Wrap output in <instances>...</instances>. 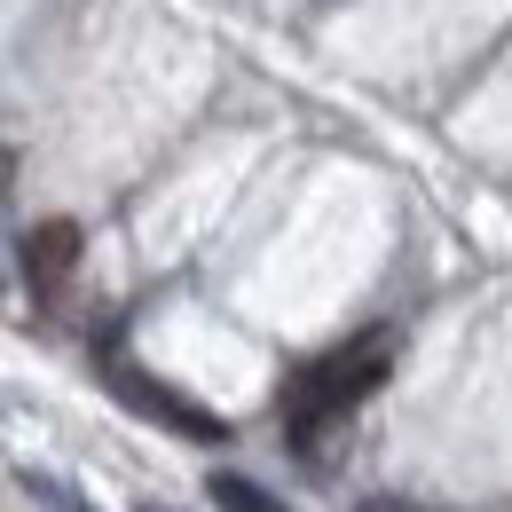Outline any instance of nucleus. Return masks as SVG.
Wrapping results in <instances>:
<instances>
[{"mask_svg":"<svg viewBox=\"0 0 512 512\" xmlns=\"http://www.w3.org/2000/svg\"><path fill=\"white\" fill-rule=\"evenodd\" d=\"M355 512H426V505H410V497H363Z\"/></svg>","mask_w":512,"mask_h":512,"instance_id":"5","label":"nucleus"},{"mask_svg":"<svg viewBox=\"0 0 512 512\" xmlns=\"http://www.w3.org/2000/svg\"><path fill=\"white\" fill-rule=\"evenodd\" d=\"M111 394H119L127 410H142V418H158V426H174L182 442H229V426H221L213 410H197L190 394H174V386L142 379L134 363H111Z\"/></svg>","mask_w":512,"mask_h":512,"instance_id":"2","label":"nucleus"},{"mask_svg":"<svg viewBox=\"0 0 512 512\" xmlns=\"http://www.w3.org/2000/svg\"><path fill=\"white\" fill-rule=\"evenodd\" d=\"M205 497H213L221 512H284L260 481H245V473H213V481H205Z\"/></svg>","mask_w":512,"mask_h":512,"instance_id":"4","label":"nucleus"},{"mask_svg":"<svg viewBox=\"0 0 512 512\" xmlns=\"http://www.w3.org/2000/svg\"><path fill=\"white\" fill-rule=\"evenodd\" d=\"M386 363H394V339H386V331H371V339H355V347H339V355L308 363V371L292 379V394H284L292 434H300V442H316L331 418H347V410L386 379Z\"/></svg>","mask_w":512,"mask_h":512,"instance_id":"1","label":"nucleus"},{"mask_svg":"<svg viewBox=\"0 0 512 512\" xmlns=\"http://www.w3.org/2000/svg\"><path fill=\"white\" fill-rule=\"evenodd\" d=\"M71 268H79V221H32V237H24V284L32 292H64Z\"/></svg>","mask_w":512,"mask_h":512,"instance_id":"3","label":"nucleus"},{"mask_svg":"<svg viewBox=\"0 0 512 512\" xmlns=\"http://www.w3.org/2000/svg\"><path fill=\"white\" fill-rule=\"evenodd\" d=\"M8 182H16V150H0V197H8Z\"/></svg>","mask_w":512,"mask_h":512,"instance_id":"6","label":"nucleus"}]
</instances>
